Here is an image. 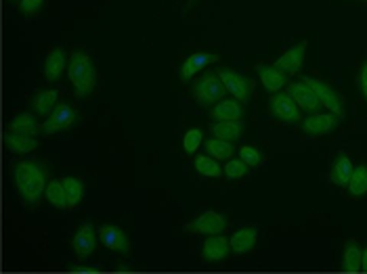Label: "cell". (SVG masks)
Wrapping results in <instances>:
<instances>
[{
  "label": "cell",
  "instance_id": "25",
  "mask_svg": "<svg viewBox=\"0 0 367 274\" xmlns=\"http://www.w3.org/2000/svg\"><path fill=\"white\" fill-rule=\"evenodd\" d=\"M243 115V109L237 101L229 99V101H218L216 107L212 109V117L216 121H229V119H239Z\"/></svg>",
  "mask_w": 367,
  "mask_h": 274
},
{
  "label": "cell",
  "instance_id": "16",
  "mask_svg": "<svg viewBox=\"0 0 367 274\" xmlns=\"http://www.w3.org/2000/svg\"><path fill=\"white\" fill-rule=\"evenodd\" d=\"M256 241H258V231L256 228H241V231L233 233V237L229 239L231 253H235V255L250 253L254 249Z\"/></svg>",
  "mask_w": 367,
  "mask_h": 274
},
{
  "label": "cell",
  "instance_id": "34",
  "mask_svg": "<svg viewBox=\"0 0 367 274\" xmlns=\"http://www.w3.org/2000/svg\"><path fill=\"white\" fill-rule=\"evenodd\" d=\"M44 5V0H19V11L28 17L36 15L40 11V7Z\"/></svg>",
  "mask_w": 367,
  "mask_h": 274
},
{
  "label": "cell",
  "instance_id": "33",
  "mask_svg": "<svg viewBox=\"0 0 367 274\" xmlns=\"http://www.w3.org/2000/svg\"><path fill=\"white\" fill-rule=\"evenodd\" d=\"M239 159L241 162H246L248 168H254V166H261L263 164V153L252 147V145H246V147H241L239 149Z\"/></svg>",
  "mask_w": 367,
  "mask_h": 274
},
{
  "label": "cell",
  "instance_id": "21",
  "mask_svg": "<svg viewBox=\"0 0 367 274\" xmlns=\"http://www.w3.org/2000/svg\"><path fill=\"white\" fill-rule=\"evenodd\" d=\"M5 145H7L13 153H30V151L38 149V141L34 139V136L13 134V132H7V134H5Z\"/></svg>",
  "mask_w": 367,
  "mask_h": 274
},
{
  "label": "cell",
  "instance_id": "28",
  "mask_svg": "<svg viewBox=\"0 0 367 274\" xmlns=\"http://www.w3.org/2000/svg\"><path fill=\"white\" fill-rule=\"evenodd\" d=\"M346 188L350 190V195L361 197L367 193V166H357L352 170V176L346 184Z\"/></svg>",
  "mask_w": 367,
  "mask_h": 274
},
{
  "label": "cell",
  "instance_id": "30",
  "mask_svg": "<svg viewBox=\"0 0 367 274\" xmlns=\"http://www.w3.org/2000/svg\"><path fill=\"white\" fill-rule=\"evenodd\" d=\"M64 186H66V195H68V203H70V208H76V205L82 201L84 197V184L82 180L74 178V176H68L64 180Z\"/></svg>",
  "mask_w": 367,
  "mask_h": 274
},
{
  "label": "cell",
  "instance_id": "2",
  "mask_svg": "<svg viewBox=\"0 0 367 274\" xmlns=\"http://www.w3.org/2000/svg\"><path fill=\"white\" fill-rule=\"evenodd\" d=\"M68 74L70 80L76 88L78 97H86L95 90L97 86V72L95 65L91 61V57L82 50H76L70 55V63H68Z\"/></svg>",
  "mask_w": 367,
  "mask_h": 274
},
{
  "label": "cell",
  "instance_id": "10",
  "mask_svg": "<svg viewBox=\"0 0 367 274\" xmlns=\"http://www.w3.org/2000/svg\"><path fill=\"white\" fill-rule=\"evenodd\" d=\"M288 95L296 101V105L304 111H311L315 113L319 107H321V101L317 99V95L313 92V88L309 84H304V82H294L290 84L288 88Z\"/></svg>",
  "mask_w": 367,
  "mask_h": 274
},
{
  "label": "cell",
  "instance_id": "5",
  "mask_svg": "<svg viewBox=\"0 0 367 274\" xmlns=\"http://www.w3.org/2000/svg\"><path fill=\"white\" fill-rule=\"evenodd\" d=\"M302 82H304V84H309V86L313 88V92L317 95V99L321 101L323 107H328L334 115L344 117V105H342L340 97H338V95H336L326 82H321V80H317V78H311V76L302 78Z\"/></svg>",
  "mask_w": 367,
  "mask_h": 274
},
{
  "label": "cell",
  "instance_id": "6",
  "mask_svg": "<svg viewBox=\"0 0 367 274\" xmlns=\"http://www.w3.org/2000/svg\"><path fill=\"white\" fill-rule=\"evenodd\" d=\"M271 113L285 124H296L300 121V107L288 92H277L271 99Z\"/></svg>",
  "mask_w": 367,
  "mask_h": 274
},
{
  "label": "cell",
  "instance_id": "36",
  "mask_svg": "<svg viewBox=\"0 0 367 274\" xmlns=\"http://www.w3.org/2000/svg\"><path fill=\"white\" fill-rule=\"evenodd\" d=\"M70 270H72V272H84V274H97L101 268H95V266H80V264H78V266H72Z\"/></svg>",
  "mask_w": 367,
  "mask_h": 274
},
{
  "label": "cell",
  "instance_id": "13",
  "mask_svg": "<svg viewBox=\"0 0 367 274\" xmlns=\"http://www.w3.org/2000/svg\"><path fill=\"white\" fill-rule=\"evenodd\" d=\"M229 253H231V243L223 235H210L202 247V257H204V262H210V264L225 260Z\"/></svg>",
  "mask_w": 367,
  "mask_h": 274
},
{
  "label": "cell",
  "instance_id": "18",
  "mask_svg": "<svg viewBox=\"0 0 367 274\" xmlns=\"http://www.w3.org/2000/svg\"><path fill=\"white\" fill-rule=\"evenodd\" d=\"M256 70H258L261 82L271 92H277V90H281L288 84V74H283L281 70H277L275 65H258Z\"/></svg>",
  "mask_w": 367,
  "mask_h": 274
},
{
  "label": "cell",
  "instance_id": "31",
  "mask_svg": "<svg viewBox=\"0 0 367 274\" xmlns=\"http://www.w3.org/2000/svg\"><path fill=\"white\" fill-rule=\"evenodd\" d=\"M202 141H204V132L200 128H189L185 136H182V149H185L187 155H194L200 149Z\"/></svg>",
  "mask_w": 367,
  "mask_h": 274
},
{
  "label": "cell",
  "instance_id": "7",
  "mask_svg": "<svg viewBox=\"0 0 367 274\" xmlns=\"http://www.w3.org/2000/svg\"><path fill=\"white\" fill-rule=\"evenodd\" d=\"M218 78L223 80L225 88L233 95V99H237V101H241V103H248L250 92H252L250 80H246L241 74L231 72V70H220V72H218Z\"/></svg>",
  "mask_w": 367,
  "mask_h": 274
},
{
  "label": "cell",
  "instance_id": "12",
  "mask_svg": "<svg viewBox=\"0 0 367 274\" xmlns=\"http://www.w3.org/2000/svg\"><path fill=\"white\" fill-rule=\"evenodd\" d=\"M304 52H307V42H300L296 46H292L288 52H283L275 61V67L281 70L283 74H296V72L302 70V65H304Z\"/></svg>",
  "mask_w": 367,
  "mask_h": 274
},
{
  "label": "cell",
  "instance_id": "14",
  "mask_svg": "<svg viewBox=\"0 0 367 274\" xmlns=\"http://www.w3.org/2000/svg\"><path fill=\"white\" fill-rule=\"evenodd\" d=\"M338 119L340 117L334 115L332 111L330 113H313L302 121V130L311 136H321V134H328L330 130H334Z\"/></svg>",
  "mask_w": 367,
  "mask_h": 274
},
{
  "label": "cell",
  "instance_id": "19",
  "mask_svg": "<svg viewBox=\"0 0 367 274\" xmlns=\"http://www.w3.org/2000/svg\"><path fill=\"white\" fill-rule=\"evenodd\" d=\"M38 130H40V126H38V121L32 113H19L7 126V132L26 134V136H34V134H38Z\"/></svg>",
  "mask_w": 367,
  "mask_h": 274
},
{
  "label": "cell",
  "instance_id": "4",
  "mask_svg": "<svg viewBox=\"0 0 367 274\" xmlns=\"http://www.w3.org/2000/svg\"><path fill=\"white\" fill-rule=\"evenodd\" d=\"M187 231L194 235H223L227 231V218L218 212H204L187 224Z\"/></svg>",
  "mask_w": 367,
  "mask_h": 274
},
{
  "label": "cell",
  "instance_id": "23",
  "mask_svg": "<svg viewBox=\"0 0 367 274\" xmlns=\"http://www.w3.org/2000/svg\"><path fill=\"white\" fill-rule=\"evenodd\" d=\"M57 101H59V92H57V90H40V92L32 99V105H34V111H36L38 115L48 117V115L55 111V107L59 105Z\"/></svg>",
  "mask_w": 367,
  "mask_h": 274
},
{
  "label": "cell",
  "instance_id": "26",
  "mask_svg": "<svg viewBox=\"0 0 367 274\" xmlns=\"http://www.w3.org/2000/svg\"><path fill=\"white\" fill-rule=\"evenodd\" d=\"M363 262V249L357 245V241H348L342 255V270L344 272H361Z\"/></svg>",
  "mask_w": 367,
  "mask_h": 274
},
{
  "label": "cell",
  "instance_id": "17",
  "mask_svg": "<svg viewBox=\"0 0 367 274\" xmlns=\"http://www.w3.org/2000/svg\"><path fill=\"white\" fill-rule=\"evenodd\" d=\"M66 72V50L64 48H55L46 55L44 61V76L48 82H57Z\"/></svg>",
  "mask_w": 367,
  "mask_h": 274
},
{
  "label": "cell",
  "instance_id": "15",
  "mask_svg": "<svg viewBox=\"0 0 367 274\" xmlns=\"http://www.w3.org/2000/svg\"><path fill=\"white\" fill-rule=\"evenodd\" d=\"M216 61V55L212 52H194L191 57L185 59V63H182L180 67V80H191L196 74H200L204 67H208L210 63Z\"/></svg>",
  "mask_w": 367,
  "mask_h": 274
},
{
  "label": "cell",
  "instance_id": "27",
  "mask_svg": "<svg viewBox=\"0 0 367 274\" xmlns=\"http://www.w3.org/2000/svg\"><path fill=\"white\" fill-rule=\"evenodd\" d=\"M196 170L202 174V176H208V178H218L225 174V170L218 166V159H214L212 155H200L196 157Z\"/></svg>",
  "mask_w": 367,
  "mask_h": 274
},
{
  "label": "cell",
  "instance_id": "32",
  "mask_svg": "<svg viewBox=\"0 0 367 274\" xmlns=\"http://www.w3.org/2000/svg\"><path fill=\"white\" fill-rule=\"evenodd\" d=\"M225 170V176L229 178V180H237V178H241V176H246V172H248V164L246 162H241V159H227V166L223 168Z\"/></svg>",
  "mask_w": 367,
  "mask_h": 274
},
{
  "label": "cell",
  "instance_id": "1",
  "mask_svg": "<svg viewBox=\"0 0 367 274\" xmlns=\"http://www.w3.org/2000/svg\"><path fill=\"white\" fill-rule=\"evenodd\" d=\"M15 184L17 190L21 193V197L30 203L36 205L40 201V197L46 190V174L40 168V164L34 162H19L15 166Z\"/></svg>",
  "mask_w": 367,
  "mask_h": 274
},
{
  "label": "cell",
  "instance_id": "11",
  "mask_svg": "<svg viewBox=\"0 0 367 274\" xmlns=\"http://www.w3.org/2000/svg\"><path fill=\"white\" fill-rule=\"evenodd\" d=\"M97 231L91 222H84L72 239V247L78 257H88L97 247Z\"/></svg>",
  "mask_w": 367,
  "mask_h": 274
},
{
  "label": "cell",
  "instance_id": "8",
  "mask_svg": "<svg viewBox=\"0 0 367 274\" xmlns=\"http://www.w3.org/2000/svg\"><path fill=\"white\" fill-rule=\"evenodd\" d=\"M99 239H101V243L109 251L131 253V241H129V237L124 235V231H122L120 226H115V224H103L99 228Z\"/></svg>",
  "mask_w": 367,
  "mask_h": 274
},
{
  "label": "cell",
  "instance_id": "9",
  "mask_svg": "<svg viewBox=\"0 0 367 274\" xmlns=\"http://www.w3.org/2000/svg\"><path fill=\"white\" fill-rule=\"evenodd\" d=\"M74 121H76V111L66 103H59L55 107V111L42 124V130H44V134H55L61 130H68Z\"/></svg>",
  "mask_w": 367,
  "mask_h": 274
},
{
  "label": "cell",
  "instance_id": "35",
  "mask_svg": "<svg viewBox=\"0 0 367 274\" xmlns=\"http://www.w3.org/2000/svg\"><path fill=\"white\" fill-rule=\"evenodd\" d=\"M359 84H361V92L367 101V63L363 65V70H361V76H359Z\"/></svg>",
  "mask_w": 367,
  "mask_h": 274
},
{
  "label": "cell",
  "instance_id": "29",
  "mask_svg": "<svg viewBox=\"0 0 367 274\" xmlns=\"http://www.w3.org/2000/svg\"><path fill=\"white\" fill-rule=\"evenodd\" d=\"M206 151L214 157V159H231L233 157V143L229 141H223V139H210L206 141Z\"/></svg>",
  "mask_w": 367,
  "mask_h": 274
},
{
  "label": "cell",
  "instance_id": "3",
  "mask_svg": "<svg viewBox=\"0 0 367 274\" xmlns=\"http://www.w3.org/2000/svg\"><path fill=\"white\" fill-rule=\"evenodd\" d=\"M225 84L216 74H206L196 86H194V97L200 107H210L216 105V101H223L225 97Z\"/></svg>",
  "mask_w": 367,
  "mask_h": 274
},
{
  "label": "cell",
  "instance_id": "37",
  "mask_svg": "<svg viewBox=\"0 0 367 274\" xmlns=\"http://www.w3.org/2000/svg\"><path fill=\"white\" fill-rule=\"evenodd\" d=\"M361 272H367V247H363V262H361Z\"/></svg>",
  "mask_w": 367,
  "mask_h": 274
},
{
  "label": "cell",
  "instance_id": "20",
  "mask_svg": "<svg viewBox=\"0 0 367 274\" xmlns=\"http://www.w3.org/2000/svg\"><path fill=\"white\" fill-rule=\"evenodd\" d=\"M243 132V124L239 119H229V121H216L212 126V134L216 139H223V141H229V143H235Z\"/></svg>",
  "mask_w": 367,
  "mask_h": 274
},
{
  "label": "cell",
  "instance_id": "24",
  "mask_svg": "<svg viewBox=\"0 0 367 274\" xmlns=\"http://www.w3.org/2000/svg\"><path fill=\"white\" fill-rule=\"evenodd\" d=\"M352 170H355L352 162H350L346 155H340V157L334 162V166H332L330 178H332L334 184H338V186H346L348 180H350V176H352Z\"/></svg>",
  "mask_w": 367,
  "mask_h": 274
},
{
  "label": "cell",
  "instance_id": "22",
  "mask_svg": "<svg viewBox=\"0 0 367 274\" xmlns=\"http://www.w3.org/2000/svg\"><path fill=\"white\" fill-rule=\"evenodd\" d=\"M44 195H46V201H48L50 205H55L57 210H66V208H70L68 195H66V186H64V180H48Z\"/></svg>",
  "mask_w": 367,
  "mask_h": 274
}]
</instances>
